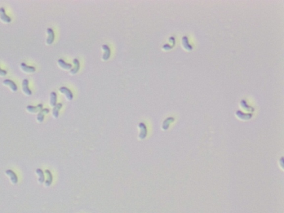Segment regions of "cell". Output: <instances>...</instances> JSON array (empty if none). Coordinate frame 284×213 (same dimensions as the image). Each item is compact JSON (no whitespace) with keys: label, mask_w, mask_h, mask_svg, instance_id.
<instances>
[{"label":"cell","mask_w":284,"mask_h":213,"mask_svg":"<svg viewBox=\"0 0 284 213\" xmlns=\"http://www.w3.org/2000/svg\"><path fill=\"white\" fill-rule=\"evenodd\" d=\"M57 102V95L54 92H52L50 94V105L54 107Z\"/></svg>","instance_id":"16"},{"label":"cell","mask_w":284,"mask_h":213,"mask_svg":"<svg viewBox=\"0 0 284 213\" xmlns=\"http://www.w3.org/2000/svg\"><path fill=\"white\" fill-rule=\"evenodd\" d=\"M58 65L60 66L61 68H63V69H71L72 68V65L71 64H69V63H66L63 59H60L58 61Z\"/></svg>","instance_id":"15"},{"label":"cell","mask_w":284,"mask_h":213,"mask_svg":"<svg viewBox=\"0 0 284 213\" xmlns=\"http://www.w3.org/2000/svg\"><path fill=\"white\" fill-rule=\"evenodd\" d=\"M59 91H60V92H61L62 93L66 95L68 100H72L73 99V94L69 89H68L66 87H63L60 88L59 89Z\"/></svg>","instance_id":"9"},{"label":"cell","mask_w":284,"mask_h":213,"mask_svg":"<svg viewBox=\"0 0 284 213\" xmlns=\"http://www.w3.org/2000/svg\"><path fill=\"white\" fill-rule=\"evenodd\" d=\"M6 174L10 178L13 184H16L17 183L18 178L14 171L10 169H8L6 171Z\"/></svg>","instance_id":"7"},{"label":"cell","mask_w":284,"mask_h":213,"mask_svg":"<svg viewBox=\"0 0 284 213\" xmlns=\"http://www.w3.org/2000/svg\"><path fill=\"white\" fill-rule=\"evenodd\" d=\"M43 110V105L39 104L37 106L28 105L26 107V110L30 113H36Z\"/></svg>","instance_id":"3"},{"label":"cell","mask_w":284,"mask_h":213,"mask_svg":"<svg viewBox=\"0 0 284 213\" xmlns=\"http://www.w3.org/2000/svg\"><path fill=\"white\" fill-rule=\"evenodd\" d=\"M45 173L47 176V179L45 182V185L48 187V186H50L52 183V175L49 170H46Z\"/></svg>","instance_id":"11"},{"label":"cell","mask_w":284,"mask_h":213,"mask_svg":"<svg viewBox=\"0 0 284 213\" xmlns=\"http://www.w3.org/2000/svg\"><path fill=\"white\" fill-rule=\"evenodd\" d=\"M7 73V72L6 71L0 68V77H5V76H6Z\"/></svg>","instance_id":"18"},{"label":"cell","mask_w":284,"mask_h":213,"mask_svg":"<svg viewBox=\"0 0 284 213\" xmlns=\"http://www.w3.org/2000/svg\"><path fill=\"white\" fill-rule=\"evenodd\" d=\"M36 172L39 176V179H38L39 183L40 184H43V182H45V175H44V173H43L42 170L39 169V168H38V169H36Z\"/></svg>","instance_id":"14"},{"label":"cell","mask_w":284,"mask_h":213,"mask_svg":"<svg viewBox=\"0 0 284 213\" xmlns=\"http://www.w3.org/2000/svg\"><path fill=\"white\" fill-rule=\"evenodd\" d=\"M48 37L46 40V44L48 45L52 44L54 39V33L52 29L48 28L47 29Z\"/></svg>","instance_id":"6"},{"label":"cell","mask_w":284,"mask_h":213,"mask_svg":"<svg viewBox=\"0 0 284 213\" xmlns=\"http://www.w3.org/2000/svg\"><path fill=\"white\" fill-rule=\"evenodd\" d=\"M138 126L141 129V133H140L139 137L141 140H143L146 137L147 134V130L146 126L143 123H139Z\"/></svg>","instance_id":"10"},{"label":"cell","mask_w":284,"mask_h":213,"mask_svg":"<svg viewBox=\"0 0 284 213\" xmlns=\"http://www.w3.org/2000/svg\"><path fill=\"white\" fill-rule=\"evenodd\" d=\"M49 112H50V110L48 108H45V109H43L42 110H41L39 112V113L38 114L37 116V120L38 122V123L43 122L44 118H45V115L48 114Z\"/></svg>","instance_id":"8"},{"label":"cell","mask_w":284,"mask_h":213,"mask_svg":"<svg viewBox=\"0 0 284 213\" xmlns=\"http://www.w3.org/2000/svg\"><path fill=\"white\" fill-rule=\"evenodd\" d=\"M3 84L5 86H7L8 88H10V89L14 92H15L17 91V85L16 84L15 82L14 81H12V80H8V79H6L5 80L3 81L2 82Z\"/></svg>","instance_id":"5"},{"label":"cell","mask_w":284,"mask_h":213,"mask_svg":"<svg viewBox=\"0 0 284 213\" xmlns=\"http://www.w3.org/2000/svg\"><path fill=\"white\" fill-rule=\"evenodd\" d=\"M73 62L75 64V67L72 70H71V73L72 74H75L78 71L79 69V62L78 60L76 59H73Z\"/></svg>","instance_id":"17"},{"label":"cell","mask_w":284,"mask_h":213,"mask_svg":"<svg viewBox=\"0 0 284 213\" xmlns=\"http://www.w3.org/2000/svg\"><path fill=\"white\" fill-rule=\"evenodd\" d=\"M20 68L23 72L26 73H33L36 71V68L34 67L27 66L24 63H21Z\"/></svg>","instance_id":"4"},{"label":"cell","mask_w":284,"mask_h":213,"mask_svg":"<svg viewBox=\"0 0 284 213\" xmlns=\"http://www.w3.org/2000/svg\"><path fill=\"white\" fill-rule=\"evenodd\" d=\"M0 20L5 23H10L11 22V18L6 15L5 10L3 7L0 8Z\"/></svg>","instance_id":"2"},{"label":"cell","mask_w":284,"mask_h":213,"mask_svg":"<svg viewBox=\"0 0 284 213\" xmlns=\"http://www.w3.org/2000/svg\"><path fill=\"white\" fill-rule=\"evenodd\" d=\"M29 81L27 79L23 80L22 83V90L24 95H26V96H30L32 95V93L31 90L29 88Z\"/></svg>","instance_id":"1"},{"label":"cell","mask_w":284,"mask_h":213,"mask_svg":"<svg viewBox=\"0 0 284 213\" xmlns=\"http://www.w3.org/2000/svg\"><path fill=\"white\" fill-rule=\"evenodd\" d=\"M102 48H103V50L105 51L104 54L103 56V59L104 60H107V59H108L110 57V54H111L110 49H109V47L107 45H106V44L103 45L102 46Z\"/></svg>","instance_id":"13"},{"label":"cell","mask_w":284,"mask_h":213,"mask_svg":"<svg viewBox=\"0 0 284 213\" xmlns=\"http://www.w3.org/2000/svg\"><path fill=\"white\" fill-rule=\"evenodd\" d=\"M62 107V103H58L54 107L52 110V114L53 117L55 118L58 117L59 116V111Z\"/></svg>","instance_id":"12"}]
</instances>
